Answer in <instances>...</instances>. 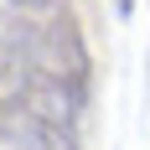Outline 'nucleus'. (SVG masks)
<instances>
[{
  "mask_svg": "<svg viewBox=\"0 0 150 150\" xmlns=\"http://www.w3.org/2000/svg\"><path fill=\"white\" fill-rule=\"evenodd\" d=\"M36 67L47 78H57L62 88L88 109V73H93V62H88V47H83V36H78L67 11H57L42 26V36H36Z\"/></svg>",
  "mask_w": 150,
  "mask_h": 150,
  "instance_id": "obj_1",
  "label": "nucleus"
},
{
  "mask_svg": "<svg viewBox=\"0 0 150 150\" xmlns=\"http://www.w3.org/2000/svg\"><path fill=\"white\" fill-rule=\"evenodd\" d=\"M114 11H119V16H129V11H135V0H114Z\"/></svg>",
  "mask_w": 150,
  "mask_h": 150,
  "instance_id": "obj_4",
  "label": "nucleus"
},
{
  "mask_svg": "<svg viewBox=\"0 0 150 150\" xmlns=\"http://www.w3.org/2000/svg\"><path fill=\"white\" fill-rule=\"evenodd\" d=\"M11 5H16V11H42L47 0H11Z\"/></svg>",
  "mask_w": 150,
  "mask_h": 150,
  "instance_id": "obj_3",
  "label": "nucleus"
},
{
  "mask_svg": "<svg viewBox=\"0 0 150 150\" xmlns=\"http://www.w3.org/2000/svg\"><path fill=\"white\" fill-rule=\"evenodd\" d=\"M0 140H11L16 150H78V135L67 124H52L42 114H31L21 104H0Z\"/></svg>",
  "mask_w": 150,
  "mask_h": 150,
  "instance_id": "obj_2",
  "label": "nucleus"
}]
</instances>
